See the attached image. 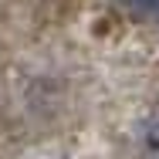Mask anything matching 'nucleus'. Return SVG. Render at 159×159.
<instances>
[{
	"mask_svg": "<svg viewBox=\"0 0 159 159\" xmlns=\"http://www.w3.org/2000/svg\"><path fill=\"white\" fill-rule=\"evenodd\" d=\"M139 146H142V159H159V112L142 122V129H139Z\"/></svg>",
	"mask_w": 159,
	"mask_h": 159,
	"instance_id": "f257e3e1",
	"label": "nucleus"
}]
</instances>
